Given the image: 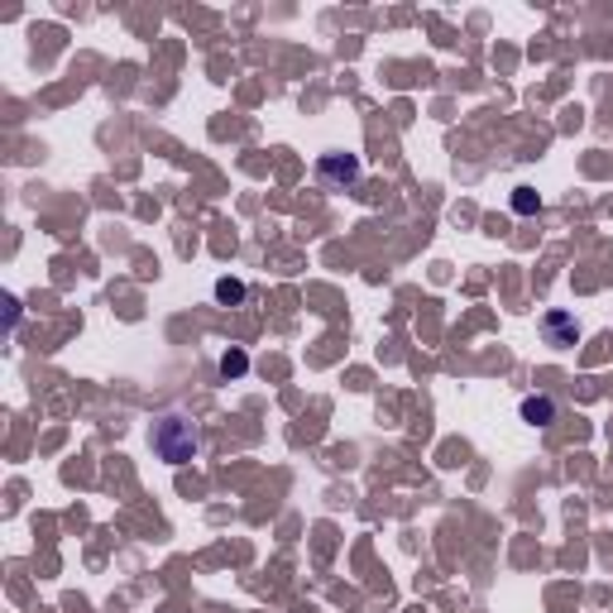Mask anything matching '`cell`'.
Segmentation results:
<instances>
[{"label":"cell","mask_w":613,"mask_h":613,"mask_svg":"<svg viewBox=\"0 0 613 613\" xmlns=\"http://www.w3.org/2000/svg\"><path fill=\"white\" fill-rule=\"evenodd\" d=\"M154 450H158V460H168V465H187V460H197L201 436L187 417L168 413V417L154 422Z\"/></svg>","instance_id":"6da1fadb"},{"label":"cell","mask_w":613,"mask_h":613,"mask_svg":"<svg viewBox=\"0 0 613 613\" xmlns=\"http://www.w3.org/2000/svg\"><path fill=\"white\" fill-rule=\"evenodd\" d=\"M316 178L331 187H355L360 183V158L355 154H321L316 158Z\"/></svg>","instance_id":"7a4b0ae2"},{"label":"cell","mask_w":613,"mask_h":613,"mask_svg":"<svg viewBox=\"0 0 613 613\" xmlns=\"http://www.w3.org/2000/svg\"><path fill=\"white\" fill-rule=\"evenodd\" d=\"M522 422H532V427H551V422H557V403H551V398H522Z\"/></svg>","instance_id":"3957f363"},{"label":"cell","mask_w":613,"mask_h":613,"mask_svg":"<svg viewBox=\"0 0 613 613\" xmlns=\"http://www.w3.org/2000/svg\"><path fill=\"white\" fill-rule=\"evenodd\" d=\"M547 335H551V341H557V345H575V321L571 316H565V312H551L547 316Z\"/></svg>","instance_id":"277c9868"},{"label":"cell","mask_w":613,"mask_h":613,"mask_svg":"<svg viewBox=\"0 0 613 613\" xmlns=\"http://www.w3.org/2000/svg\"><path fill=\"white\" fill-rule=\"evenodd\" d=\"M537 207H542V197H537L532 187H518V193H513V211H518V216H532Z\"/></svg>","instance_id":"5b68a950"},{"label":"cell","mask_w":613,"mask_h":613,"mask_svg":"<svg viewBox=\"0 0 613 613\" xmlns=\"http://www.w3.org/2000/svg\"><path fill=\"white\" fill-rule=\"evenodd\" d=\"M245 370H250V360H245L240 350H226V355H221V374H226V378H240Z\"/></svg>","instance_id":"8992f818"},{"label":"cell","mask_w":613,"mask_h":613,"mask_svg":"<svg viewBox=\"0 0 613 613\" xmlns=\"http://www.w3.org/2000/svg\"><path fill=\"white\" fill-rule=\"evenodd\" d=\"M216 298H221V302H245V283L240 279H221V283H216Z\"/></svg>","instance_id":"52a82bcc"}]
</instances>
